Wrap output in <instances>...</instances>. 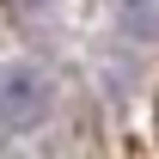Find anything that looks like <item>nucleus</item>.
I'll list each match as a JSON object with an SVG mask.
<instances>
[{"mask_svg":"<svg viewBox=\"0 0 159 159\" xmlns=\"http://www.w3.org/2000/svg\"><path fill=\"white\" fill-rule=\"evenodd\" d=\"M43 104H49V86H43L37 67H6L0 74V129L25 135L31 122H43Z\"/></svg>","mask_w":159,"mask_h":159,"instance_id":"nucleus-1","label":"nucleus"}]
</instances>
